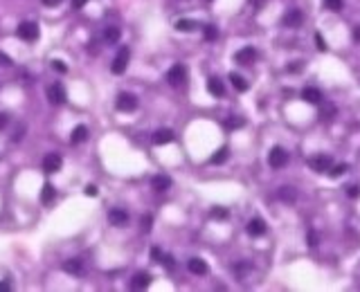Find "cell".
<instances>
[{
  "label": "cell",
  "mask_w": 360,
  "mask_h": 292,
  "mask_svg": "<svg viewBox=\"0 0 360 292\" xmlns=\"http://www.w3.org/2000/svg\"><path fill=\"white\" fill-rule=\"evenodd\" d=\"M324 5L331 11H342V0H324Z\"/></svg>",
  "instance_id": "cell-31"
},
{
  "label": "cell",
  "mask_w": 360,
  "mask_h": 292,
  "mask_svg": "<svg viewBox=\"0 0 360 292\" xmlns=\"http://www.w3.org/2000/svg\"><path fill=\"white\" fill-rule=\"evenodd\" d=\"M115 108L122 112H133L138 108V97L133 92H120L115 99Z\"/></svg>",
  "instance_id": "cell-2"
},
{
  "label": "cell",
  "mask_w": 360,
  "mask_h": 292,
  "mask_svg": "<svg viewBox=\"0 0 360 292\" xmlns=\"http://www.w3.org/2000/svg\"><path fill=\"white\" fill-rule=\"evenodd\" d=\"M241 126H245L243 117H232V119L225 121V128H230V131H232V128H241Z\"/></svg>",
  "instance_id": "cell-29"
},
{
  "label": "cell",
  "mask_w": 360,
  "mask_h": 292,
  "mask_svg": "<svg viewBox=\"0 0 360 292\" xmlns=\"http://www.w3.org/2000/svg\"><path fill=\"white\" fill-rule=\"evenodd\" d=\"M120 39H122V29L117 27V25H108V27L104 29V41L108 45H117Z\"/></svg>",
  "instance_id": "cell-17"
},
{
  "label": "cell",
  "mask_w": 360,
  "mask_h": 292,
  "mask_svg": "<svg viewBox=\"0 0 360 292\" xmlns=\"http://www.w3.org/2000/svg\"><path fill=\"white\" fill-rule=\"evenodd\" d=\"M331 164H333L331 155H324V153L313 155V157L309 160V166H311V169H313L315 173H327L329 169H331Z\"/></svg>",
  "instance_id": "cell-7"
},
{
  "label": "cell",
  "mask_w": 360,
  "mask_h": 292,
  "mask_svg": "<svg viewBox=\"0 0 360 292\" xmlns=\"http://www.w3.org/2000/svg\"><path fill=\"white\" fill-rule=\"evenodd\" d=\"M196 27H198V22L192 21V18H180V21H176V29H178V32H194Z\"/></svg>",
  "instance_id": "cell-22"
},
{
  "label": "cell",
  "mask_w": 360,
  "mask_h": 292,
  "mask_svg": "<svg viewBox=\"0 0 360 292\" xmlns=\"http://www.w3.org/2000/svg\"><path fill=\"white\" fill-rule=\"evenodd\" d=\"M354 41L356 43H360V25L358 27H354Z\"/></svg>",
  "instance_id": "cell-45"
},
{
  "label": "cell",
  "mask_w": 360,
  "mask_h": 292,
  "mask_svg": "<svg viewBox=\"0 0 360 292\" xmlns=\"http://www.w3.org/2000/svg\"><path fill=\"white\" fill-rule=\"evenodd\" d=\"M86 2L88 0H72V9H81V7H86Z\"/></svg>",
  "instance_id": "cell-42"
},
{
  "label": "cell",
  "mask_w": 360,
  "mask_h": 292,
  "mask_svg": "<svg viewBox=\"0 0 360 292\" xmlns=\"http://www.w3.org/2000/svg\"><path fill=\"white\" fill-rule=\"evenodd\" d=\"M245 229H248V234L250 236H264V234H266V221H264V218H252V221L248 223V227H245Z\"/></svg>",
  "instance_id": "cell-14"
},
{
  "label": "cell",
  "mask_w": 360,
  "mask_h": 292,
  "mask_svg": "<svg viewBox=\"0 0 360 292\" xmlns=\"http://www.w3.org/2000/svg\"><path fill=\"white\" fill-rule=\"evenodd\" d=\"M158 263H162L167 270H173V268H176V261H173V256H167V254H162Z\"/></svg>",
  "instance_id": "cell-30"
},
{
  "label": "cell",
  "mask_w": 360,
  "mask_h": 292,
  "mask_svg": "<svg viewBox=\"0 0 360 292\" xmlns=\"http://www.w3.org/2000/svg\"><path fill=\"white\" fill-rule=\"evenodd\" d=\"M230 216V211L223 209V207H216V209H212V218H227Z\"/></svg>",
  "instance_id": "cell-34"
},
{
  "label": "cell",
  "mask_w": 360,
  "mask_h": 292,
  "mask_svg": "<svg viewBox=\"0 0 360 292\" xmlns=\"http://www.w3.org/2000/svg\"><path fill=\"white\" fill-rule=\"evenodd\" d=\"M234 61L241 63V66H250V63L257 61V50L255 47H243V50H239L237 54H234Z\"/></svg>",
  "instance_id": "cell-11"
},
{
  "label": "cell",
  "mask_w": 360,
  "mask_h": 292,
  "mask_svg": "<svg viewBox=\"0 0 360 292\" xmlns=\"http://www.w3.org/2000/svg\"><path fill=\"white\" fill-rule=\"evenodd\" d=\"M83 261L81 259H68L66 263H63V272H68V274H74V276H81L83 274Z\"/></svg>",
  "instance_id": "cell-16"
},
{
  "label": "cell",
  "mask_w": 360,
  "mask_h": 292,
  "mask_svg": "<svg viewBox=\"0 0 360 292\" xmlns=\"http://www.w3.org/2000/svg\"><path fill=\"white\" fill-rule=\"evenodd\" d=\"M333 115H336V108H333V106H327V111H322V112H320V119H322V121H331Z\"/></svg>",
  "instance_id": "cell-32"
},
{
  "label": "cell",
  "mask_w": 360,
  "mask_h": 292,
  "mask_svg": "<svg viewBox=\"0 0 360 292\" xmlns=\"http://www.w3.org/2000/svg\"><path fill=\"white\" fill-rule=\"evenodd\" d=\"M167 81L171 83V86H183L185 81H187V67L183 66V63H176V66H171V70L167 72Z\"/></svg>",
  "instance_id": "cell-5"
},
{
  "label": "cell",
  "mask_w": 360,
  "mask_h": 292,
  "mask_svg": "<svg viewBox=\"0 0 360 292\" xmlns=\"http://www.w3.org/2000/svg\"><path fill=\"white\" fill-rule=\"evenodd\" d=\"M279 198L286 200V202H293V200H295V191H293V187H282V189H279Z\"/></svg>",
  "instance_id": "cell-28"
},
{
  "label": "cell",
  "mask_w": 360,
  "mask_h": 292,
  "mask_svg": "<svg viewBox=\"0 0 360 292\" xmlns=\"http://www.w3.org/2000/svg\"><path fill=\"white\" fill-rule=\"evenodd\" d=\"M171 178L165 176V173H158V176L151 178V189L153 191H167V189H171Z\"/></svg>",
  "instance_id": "cell-12"
},
{
  "label": "cell",
  "mask_w": 360,
  "mask_h": 292,
  "mask_svg": "<svg viewBox=\"0 0 360 292\" xmlns=\"http://www.w3.org/2000/svg\"><path fill=\"white\" fill-rule=\"evenodd\" d=\"M160 256H162V249L160 247H153V249H151V259H153V261H160Z\"/></svg>",
  "instance_id": "cell-40"
},
{
  "label": "cell",
  "mask_w": 360,
  "mask_h": 292,
  "mask_svg": "<svg viewBox=\"0 0 360 292\" xmlns=\"http://www.w3.org/2000/svg\"><path fill=\"white\" fill-rule=\"evenodd\" d=\"M347 171H349V164H344V162H342V164H336V166L331 164V169H329V176H331V178H340V176H344Z\"/></svg>",
  "instance_id": "cell-26"
},
{
  "label": "cell",
  "mask_w": 360,
  "mask_h": 292,
  "mask_svg": "<svg viewBox=\"0 0 360 292\" xmlns=\"http://www.w3.org/2000/svg\"><path fill=\"white\" fill-rule=\"evenodd\" d=\"M9 124V115H5V112H0V131Z\"/></svg>",
  "instance_id": "cell-41"
},
{
  "label": "cell",
  "mask_w": 360,
  "mask_h": 292,
  "mask_svg": "<svg viewBox=\"0 0 360 292\" xmlns=\"http://www.w3.org/2000/svg\"><path fill=\"white\" fill-rule=\"evenodd\" d=\"M0 66H5V67L14 66V61H11V56H7V54H2V52H0Z\"/></svg>",
  "instance_id": "cell-37"
},
{
  "label": "cell",
  "mask_w": 360,
  "mask_h": 292,
  "mask_svg": "<svg viewBox=\"0 0 360 292\" xmlns=\"http://www.w3.org/2000/svg\"><path fill=\"white\" fill-rule=\"evenodd\" d=\"M347 196H349V198H358V196H360V187H358V184H349V187H347Z\"/></svg>",
  "instance_id": "cell-35"
},
{
  "label": "cell",
  "mask_w": 360,
  "mask_h": 292,
  "mask_svg": "<svg viewBox=\"0 0 360 292\" xmlns=\"http://www.w3.org/2000/svg\"><path fill=\"white\" fill-rule=\"evenodd\" d=\"M151 286V274L149 272H135L133 279H131V288L133 290H144V288Z\"/></svg>",
  "instance_id": "cell-15"
},
{
  "label": "cell",
  "mask_w": 360,
  "mask_h": 292,
  "mask_svg": "<svg viewBox=\"0 0 360 292\" xmlns=\"http://www.w3.org/2000/svg\"><path fill=\"white\" fill-rule=\"evenodd\" d=\"M86 139H88V128L86 126H77L72 131V137H70L72 144H81V142H86Z\"/></svg>",
  "instance_id": "cell-23"
},
{
  "label": "cell",
  "mask_w": 360,
  "mask_h": 292,
  "mask_svg": "<svg viewBox=\"0 0 360 292\" xmlns=\"http://www.w3.org/2000/svg\"><path fill=\"white\" fill-rule=\"evenodd\" d=\"M302 99H304L306 104H320V101H322V92H320V88H313V86L304 88V90H302Z\"/></svg>",
  "instance_id": "cell-18"
},
{
  "label": "cell",
  "mask_w": 360,
  "mask_h": 292,
  "mask_svg": "<svg viewBox=\"0 0 360 292\" xmlns=\"http://www.w3.org/2000/svg\"><path fill=\"white\" fill-rule=\"evenodd\" d=\"M268 164L272 169H284L288 164V151L282 146H272L270 153H268Z\"/></svg>",
  "instance_id": "cell-4"
},
{
  "label": "cell",
  "mask_w": 360,
  "mask_h": 292,
  "mask_svg": "<svg viewBox=\"0 0 360 292\" xmlns=\"http://www.w3.org/2000/svg\"><path fill=\"white\" fill-rule=\"evenodd\" d=\"M61 2V0H43V5H48V7H56Z\"/></svg>",
  "instance_id": "cell-44"
},
{
  "label": "cell",
  "mask_w": 360,
  "mask_h": 292,
  "mask_svg": "<svg viewBox=\"0 0 360 292\" xmlns=\"http://www.w3.org/2000/svg\"><path fill=\"white\" fill-rule=\"evenodd\" d=\"M151 223H153V216L146 214V216L142 218V229H144V232H149V229H151Z\"/></svg>",
  "instance_id": "cell-36"
},
{
  "label": "cell",
  "mask_w": 360,
  "mask_h": 292,
  "mask_svg": "<svg viewBox=\"0 0 360 292\" xmlns=\"http://www.w3.org/2000/svg\"><path fill=\"white\" fill-rule=\"evenodd\" d=\"M128 59H131V50H128V45H122V47L117 50V56L113 59V66H111L113 74H122L128 67Z\"/></svg>",
  "instance_id": "cell-1"
},
{
  "label": "cell",
  "mask_w": 360,
  "mask_h": 292,
  "mask_svg": "<svg viewBox=\"0 0 360 292\" xmlns=\"http://www.w3.org/2000/svg\"><path fill=\"white\" fill-rule=\"evenodd\" d=\"M5 290H11V283H7V281L0 283V292H5Z\"/></svg>",
  "instance_id": "cell-46"
},
{
  "label": "cell",
  "mask_w": 360,
  "mask_h": 292,
  "mask_svg": "<svg viewBox=\"0 0 360 292\" xmlns=\"http://www.w3.org/2000/svg\"><path fill=\"white\" fill-rule=\"evenodd\" d=\"M315 43H317V50H320V52H327V43L322 41L320 34H315Z\"/></svg>",
  "instance_id": "cell-38"
},
{
  "label": "cell",
  "mask_w": 360,
  "mask_h": 292,
  "mask_svg": "<svg viewBox=\"0 0 360 292\" xmlns=\"http://www.w3.org/2000/svg\"><path fill=\"white\" fill-rule=\"evenodd\" d=\"M203 36H205V41H216L218 39V29L214 25H205L203 27Z\"/></svg>",
  "instance_id": "cell-27"
},
{
  "label": "cell",
  "mask_w": 360,
  "mask_h": 292,
  "mask_svg": "<svg viewBox=\"0 0 360 292\" xmlns=\"http://www.w3.org/2000/svg\"><path fill=\"white\" fill-rule=\"evenodd\" d=\"M86 193H88V196H97V187H95V184H88V187H86Z\"/></svg>",
  "instance_id": "cell-43"
},
{
  "label": "cell",
  "mask_w": 360,
  "mask_h": 292,
  "mask_svg": "<svg viewBox=\"0 0 360 292\" xmlns=\"http://www.w3.org/2000/svg\"><path fill=\"white\" fill-rule=\"evenodd\" d=\"M227 157H230V151H227V146H223V149H218L214 155H212L210 162H212V164H223Z\"/></svg>",
  "instance_id": "cell-24"
},
{
  "label": "cell",
  "mask_w": 360,
  "mask_h": 292,
  "mask_svg": "<svg viewBox=\"0 0 360 292\" xmlns=\"http://www.w3.org/2000/svg\"><path fill=\"white\" fill-rule=\"evenodd\" d=\"M304 22V14H302V9H288L286 14H284L282 18V25L288 29H297L299 25Z\"/></svg>",
  "instance_id": "cell-8"
},
{
  "label": "cell",
  "mask_w": 360,
  "mask_h": 292,
  "mask_svg": "<svg viewBox=\"0 0 360 292\" xmlns=\"http://www.w3.org/2000/svg\"><path fill=\"white\" fill-rule=\"evenodd\" d=\"M63 160H61V155L59 153H50V155H45V160H43V171L45 173H56L59 169H61Z\"/></svg>",
  "instance_id": "cell-10"
},
{
  "label": "cell",
  "mask_w": 360,
  "mask_h": 292,
  "mask_svg": "<svg viewBox=\"0 0 360 292\" xmlns=\"http://www.w3.org/2000/svg\"><path fill=\"white\" fill-rule=\"evenodd\" d=\"M41 200L43 202H52L54 200V187H52L50 182H45L43 189H41Z\"/></svg>",
  "instance_id": "cell-25"
},
{
  "label": "cell",
  "mask_w": 360,
  "mask_h": 292,
  "mask_svg": "<svg viewBox=\"0 0 360 292\" xmlns=\"http://www.w3.org/2000/svg\"><path fill=\"white\" fill-rule=\"evenodd\" d=\"M230 81H232V86H234V90H239V92H245V90L250 88V83L245 81L241 74H237V72H232L230 74Z\"/></svg>",
  "instance_id": "cell-21"
},
{
  "label": "cell",
  "mask_w": 360,
  "mask_h": 292,
  "mask_svg": "<svg viewBox=\"0 0 360 292\" xmlns=\"http://www.w3.org/2000/svg\"><path fill=\"white\" fill-rule=\"evenodd\" d=\"M16 34H18V39H21V41L34 43V41L39 39V25H36V22H32V21H29V22L25 21V22H21V25H18Z\"/></svg>",
  "instance_id": "cell-3"
},
{
  "label": "cell",
  "mask_w": 360,
  "mask_h": 292,
  "mask_svg": "<svg viewBox=\"0 0 360 292\" xmlns=\"http://www.w3.org/2000/svg\"><path fill=\"white\" fill-rule=\"evenodd\" d=\"M52 67H54V70L59 72V74H66V72H68V66L63 63V61H59V59L52 61Z\"/></svg>",
  "instance_id": "cell-33"
},
{
  "label": "cell",
  "mask_w": 360,
  "mask_h": 292,
  "mask_svg": "<svg viewBox=\"0 0 360 292\" xmlns=\"http://www.w3.org/2000/svg\"><path fill=\"white\" fill-rule=\"evenodd\" d=\"M207 90H210V94H214V97H223L225 94V86H223L221 79L212 77L210 81H207Z\"/></svg>",
  "instance_id": "cell-20"
},
{
  "label": "cell",
  "mask_w": 360,
  "mask_h": 292,
  "mask_svg": "<svg viewBox=\"0 0 360 292\" xmlns=\"http://www.w3.org/2000/svg\"><path fill=\"white\" fill-rule=\"evenodd\" d=\"M108 223L113 227H124L128 225V214L124 209H111L108 211Z\"/></svg>",
  "instance_id": "cell-13"
},
{
  "label": "cell",
  "mask_w": 360,
  "mask_h": 292,
  "mask_svg": "<svg viewBox=\"0 0 360 292\" xmlns=\"http://www.w3.org/2000/svg\"><path fill=\"white\" fill-rule=\"evenodd\" d=\"M250 2H252V5H255L257 9H261V5H264V2H266V0H250Z\"/></svg>",
  "instance_id": "cell-47"
},
{
  "label": "cell",
  "mask_w": 360,
  "mask_h": 292,
  "mask_svg": "<svg viewBox=\"0 0 360 292\" xmlns=\"http://www.w3.org/2000/svg\"><path fill=\"white\" fill-rule=\"evenodd\" d=\"M317 241H320V238H317V234L315 232H309V245H311V247H315Z\"/></svg>",
  "instance_id": "cell-39"
},
{
  "label": "cell",
  "mask_w": 360,
  "mask_h": 292,
  "mask_svg": "<svg viewBox=\"0 0 360 292\" xmlns=\"http://www.w3.org/2000/svg\"><path fill=\"white\" fill-rule=\"evenodd\" d=\"M48 99L54 106L66 104L68 92H66V88H63V83H50V86H48Z\"/></svg>",
  "instance_id": "cell-6"
},
{
  "label": "cell",
  "mask_w": 360,
  "mask_h": 292,
  "mask_svg": "<svg viewBox=\"0 0 360 292\" xmlns=\"http://www.w3.org/2000/svg\"><path fill=\"white\" fill-rule=\"evenodd\" d=\"M187 268H189V272H192V274H198V276L207 274V263L203 259H189L187 261Z\"/></svg>",
  "instance_id": "cell-19"
},
{
  "label": "cell",
  "mask_w": 360,
  "mask_h": 292,
  "mask_svg": "<svg viewBox=\"0 0 360 292\" xmlns=\"http://www.w3.org/2000/svg\"><path fill=\"white\" fill-rule=\"evenodd\" d=\"M151 139H153L155 146H165V144H171L173 139H176V133H173L171 128H158V131L151 135Z\"/></svg>",
  "instance_id": "cell-9"
}]
</instances>
